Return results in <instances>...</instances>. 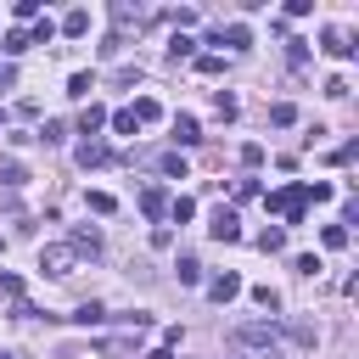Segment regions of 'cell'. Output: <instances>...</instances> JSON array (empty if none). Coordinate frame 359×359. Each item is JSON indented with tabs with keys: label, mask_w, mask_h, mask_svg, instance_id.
Returning a JSON list of instances; mask_svg holds the SVG:
<instances>
[{
	"label": "cell",
	"mask_w": 359,
	"mask_h": 359,
	"mask_svg": "<svg viewBox=\"0 0 359 359\" xmlns=\"http://www.w3.org/2000/svg\"><path fill=\"white\" fill-rule=\"evenodd\" d=\"M258 359H269V353H258Z\"/></svg>",
	"instance_id": "41"
},
{
	"label": "cell",
	"mask_w": 359,
	"mask_h": 359,
	"mask_svg": "<svg viewBox=\"0 0 359 359\" xmlns=\"http://www.w3.org/2000/svg\"><path fill=\"white\" fill-rule=\"evenodd\" d=\"M320 241H325V247H348V230H342V224H325V236H320Z\"/></svg>",
	"instance_id": "34"
},
{
	"label": "cell",
	"mask_w": 359,
	"mask_h": 359,
	"mask_svg": "<svg viewBox=\"0 0 359 359\" xmlns=\"http://www.w3.org/2000/svg\"><path fill=\"white\" fill-rule=\"evenodd\" d=\"M50 39H56V22H50V17H39V22L28 28V45H50Z\"/></svg>",
	"instance_id": "17"
},
{
	"label": "cell",
	"mask_w": 359,
	"mask_h": 359,
	"mask_svg": "<svg viewBox=\"0 0 359 359\" xmlns=\"http://www.w3.org/2000/svg\"><path fill=\"white\" fill-rule=\"evenodd\" d=\"M208 297H213V303L241 297V275H230V269H224V275H213V280H208Z\"/></svg>",
	"instance_id": "5"
},
{
	"label": "cell",
	"mask_w": 359,
	"mask_h": 359,
	"mask_svg": "<svg viewBox=\"0 0 359 359\" xmlns=\"http://www.w3.org/2000/svg\"><path fill=\"white\" fill-rule=\"evenodd\" d=\"M129 118H135V123H157V118H163V107H157L151 95H140V101L129 107Z\"/></svg>",
	"instance_id": "13"
},
{
	"label": "cell",
	"mask_w": 359,
	"mask_h": 359,
	"mask_svg": "<svg viewBox=\"0 0 359 359\" xmlns=\"http://www.w3.org/2000/svg\"><path fill=\"white\" fill-rule=\"evenodd\" d=\"M90 90H95V79H90V73H73V79H67V95H79V101H84Z\"/></svg>",
	"instance_id": "26"
},
{
	"label": "cell",
	"mask_w": 359,
	"mask_h": 359,
	"mask_svg": "<svg viewBox=\"0 0 359 359\" xmlns=\"http://www.w3.org/2000/svg\"><path fill=\"white\" fill-rule=\"evenodd\" d=\"M39 269H45V275H56V280H62V275H73V247H67V241L39 247Z\"/></svg>",
	"instance_id": "3"
},
{
	"label": "cell",
	"mask_w": 359,
	"mask_h": 359,
	"mask_svg": "<svg viewBox=\"0 0 359 359\" xmlns=\"http://www.w3.org/2000/svg\"><path fill=\"white\" fill-rule=\"evenodd\" d=\"M174 269H180V280H185V286H196V280H202V264H196L191 252H180V264H174Z\"/></svg>",
	"instance_id": "22"
},
{
	"label": "cell",
	"mask_w": 359,
	"mask_h": 359,
	"mask_svg": "<svg viewBox=\"0 0 359 359\" xmlns=\"http://www.w3.org/2000/svg\"><path fill=\"white\" fill-rule=\"evenodd\" d=\"M146 359H174V348H151V353H146Z\"/></svg>",
	"instance_id": "40"
},
{
	"label": "cell",
	"mask_w": 359,
	"mask_h": 359,
	"mask_svg": "<svg viewBox=\"0 0 359 359\" xmlns=\"http://www.w3.org/2000/svg\"><path fill=\"white\" fill-rule=\"evenodd\" d=\"M67 320H73V325H101V320H107V309H101V303H79Z\"/></svg>",
	"instance_id": "14"
},
{
	"label": "cell",
	"mask_w": 359,
	"mask_h": 359,
	"mask_svg": "<svg viewBox=\"0 0 359 359\" xmlns=\"http://www.w3.org/2000/svg\"><path fill=\"white\" fill-rule=\"evenodd\" d=\"M353 157H359V140H348V146H337V151H331V163H353Z\"/></svg>",
	"instance_id": "36"
},
{
	"label": "cell",
	"mask_w": 359,
	"mask_h": 359,
	"mask_svg": "<svg viewBox=\"0 0 359 359\" xmlns=\"http://www.w3.org/2000/svg\"><path fill=\"white\" fill-rule=\"evenodd\" d=\"M213 112L230 123V118H236V95H224V90H219V95H213Z\"/></svg>",
	"instance_id": "29"
},
{
	"label": "cell",
	"mask_w": 359,
	"mask_h": 359,
	"mask_svg": "<svg viewBox=\"0 0 359 359\" xmlns=\"http://www.w3.org/2000/svg\"><path fill=\"white\" fill-rule=\"evenodd\" d=\"M11 79H17V73H11V67H0V90H11Z\"/></svg>",
	"instance_id": "39"
},
{
	"label": "cell",
	"mask_w": 359,
	"mask_h": 359,
	"mask_svg": "<svg viewBox=\"0 0 359 359\" xmlns=\"http://www.w3.org/2000/svg\"><path fill=\"white\" fill-rule=\"evenodd\" d=\"M101 129H107V107H101V101H90V107L79 112V135H90V140H95Z\"/></svg>",
	"instance_id": "7"
},
{
	"label": "cell",
	"mask_w": 359,
	"mask_h": 359,
	"mask_svg": "<svg viewBox=\"0 0 359 359\" xmlns=\"http://www.w3.org/2000/svg\"><path fill=\"white\" fill-rule=\"evenodd\" d=\"M286 337H292L297 348H314V342H320V331H314L309 320H292V325H286Z\"/></svg>",
	"instance_id": "15"
},
{
	"label": "cell",
	"mask_w": 359,
	"mask_h": 359,
	"mask_svg": "<svg viewBox=\"0 0 359 359\" xmlns=\"http://www.w3.org/2000/svg\"><path fill=\"white\" fill-rule=\"evenodd\" d=\"M213 45H230V50H247V45H252V28H247V22H230V28H219V34H213Z\"/></svg>",
	"instance_id": "6"
},
{
	"label": "cell",
	"mask_w": 359,
	"mask_h": 359,
	"mask_svg": "<svg viewBox=\"0 0 359 359\" xmlns=\"http://www.w3.org/2000/svg\"><path fill=\"white\" fill-rule=\"evenodd\" d=\"M269 123H275V129L297 123V107H292V101H275V107H269Z\"/></svg>",
	"instance_id": "19"
},
{
	"label": "cell",
	"mask_w": 359,
	"mask_h": 359,
	"mask_svg": "<svg viewBox=\"0 0 359 359\" xmlns=\"http://www.w3.org/2000/svg\"><path fill=\"white\" fill-rule=\"evenodd\" d=\"M39 140H45V146H62V140H67V123H56V118H50V123L39 129Z\"/></svg>",
	"instance_id": "27"
},
{
	"label": "cell",
	"mask_w": 359,
	"mask_h": 359,
	"mask_svg": "<svg viewBox=\"0 0 359 359\" xmlns=\"http://www.w3.org/2000/svg\"><path fill=\"white\" fill-rule=\"evenodd\" d=\"M79 163H84V168H101V163H112V146H107V140H84V146H79Z\"/></svg>",
	"instance_id": "11"
},
{
	"label": "cell",
	"mask_w": 359,
	"mask_h": 359,
	"mask_svg": "<svg viewBox=\"0 0 359 359\" xmlns=\"http://www.w3.org/2000/svg\"><path fill=\"white\" fill-rule=\"evenodd\" d=\"M241 163H247V168H258V163H264V146H258V140H247V146H241Z\"/></svg>",
	"instance_id": "32"
},
{
	"label": "cell",
	"mask_w": 359,
	"mask_h": 359,
	"mask_svg": "<svg viewBox=\"0 0 359 359\" xmlns=\"http://www.w3.org/2000/svg\"><path fill=\"white\" fill-rule=\"evenodd\" d=\"M0 297H22V280L17 275H0Z\"/></svg>",
	"instance_id": "38"
},
{
	"label": "cell",
	"mask_w": 359,
	"mask_h": 359,
	"mask_svg": "<svg viewBox=\"0 0 359 359\" xmlns=\"http://www.w3.org/2000/svg\"><path fill=\"white\" fill-rule=\"evenodd\" d=\"M157 168H163L168 180H185V157H180V151H163V157H157Z\"/></svg>",
	"instance_id": "20"
},
{
	"label": "cell",
	"mask_w": 359,
	"mask_h": 359,
	"mask_svg": "<svg viewBox=\"0 0 359 359\" xmlns=\"http://www.w3.org/2000/svg\"><path fill=\"white\" fill-rule=\"evenodd\" d=\"M320 45H325V50H331V56H342V62H348V56H353V50H359V45H353V39H348V34H342V28H325V34H320Z\"/></svg>",
	"instance_id": "10"
},
{
	"label": "cell",
	"mask_w": 359,
	"mask_h": 359,
	"mask_svg": "<svg viewBox=\"0 0 359 359\" xmlns=\"http://www.w3.org/2000/svg\"><path fill=\"white\" fill-rule=\"evenodd\" d=\"M269 213H280L286 224H303V208H309V185H286V191H269L264 196Z\"/></svg>",
	"instance_id": "1"
},
{
	"label": "cell",
	"mask_w": 359,
	"mask_h": 359,
	"mask_svg": "<svg viewBox=\"0 0 359 359\" xmlns=\"http://www.w3.org/2000/svg\"><path fill=\"white\" fill-rule=\"evenodd\" d=\"M67 247H73V258H101V236L95 230H73Z\"/></svg>",
	"instance_id": "12"
},
{
	"label": "cell",
	"mask_w": 359,
	"mask_h": 359,
	"mask_svg": "<svg viewBox=\"0 0 359 359\" xmlns=\"http://www.w3.org/2000/svg\"><path fill=\"white\" fill-rule=\"evenodd\" d=\"M258 247H264V252H280V247H286V230H264Z\"/></svg>",
	"instance_id": "30"
},
{
	"label": "cell",
	"mask_w": 359,
	"mask_h": 359,
	"mask_svg": "<svg viewBox=\"0 0 359 359\" xmlns=\"http://www.w3.org/2000/svg\"><path fill=\"white\" fill-rule=\"evenodd\" d=\"M196 67H202V73H224V56H213V50H208V56H196Z\"/></svg>",
	"instance_id": "35"
},
{
	"label": "cell",
	"mask_w": 359,
	"mask_h": 359,
	"mask_svg": "<svg viewBox=\"0 0 359 359\" xmlns=\"http://www.w3.org/2000/svg\"><path fill=\"white\" fill-rule=\"evenodd\" d=\"M208 236H213V241H236V236H241L236 208H219V213H213V224H208Z\"/></svg>",
	"instance_id": "4"
},
{
	"label": "cell",
	"mask_w": 359,
	"mask_h": 359,
	"mask_svg": "<svg viewBox=\"0 0 359 359\" xmlns=\"http://www.w3.org/2000/svg\"><path fill=\"white\" fill-rule=\"evenodd\" d=\"M11 17H17V22H39V0H17Z\"/></svg>",
	"instance_id": "25"
},
{
	"label": "cell",
	"mask_w": 359,
	"mask_h": 359,
	"mask_svg": "<svg viewBox=\"0 0 359 359\" xmlns=\"http://www.w3.org/2000/svg\"><path fill=\"white\" fill-rule=\"evenodd\" d=\"M112 208H118V202H112L107 191H90V213H112Z\"/></svg>",
	"instance_id": "33"
},
{
	"label": "cell",
	"mask_w": 359,
	"mask_h": 359,
	"mask_svg": "<svg viewBox=\"0 0 359 359\" xmlns=\"http://www.w3.org/2000/svg\"><path fill=\"white\" fill-rule=\"evenodd\" d=\"M252 303H258V309H269V314H275V309H280V292H275V286H252Z\"/></svg>",
	"instance_id": "23"
},
{
	"label": "cell",
	"mask_w": 359,
	"mask_h": 359,
	"mask_svg": "<svg viewBox=\"0 0 359 359\" xmlns=\"http://www.w3.org/2000/svg\"><path fill=\"white\" fill-rule=\"evenodd\" d=\"M230 342H236V348H264V353H275V320H247V325L230 331Z\"/></svg>",
	"instance_id": "2"
},
{
	"label": "cell",
	"mask_w": 359,
	"mask_h": 359,
	"mask_svg": "<svg viewBox=\"0 0 359 359\" xmlns=\"http://www.w3.org/2000/svg\"><path fill=\"white\" fill-rule=\"evenodd\" d=\"M56 34H67V39H79V34H90V11L84 6H73L62 22H56Z\"/></svg>",
	"instance_id": "9"
},
{
	"label": "cell",
	"mask_w": 359,
	"mask_h": 359,
	"mask_svg": "<svg viewBox=\"0 0 359 359\" xmlns=\"http://www.w3.org/2000/svg\"><path fill=\"white\" fill-rule=\"evenodd\" d=\"M191 213H196V202H191V196H168V219H174V224H185Z\"/></svg>",
	"instance_id": "21"
},
{
	"label": "cell",
	"mask_w": 359,
	"mask_h": 359,
	"mask_svg": "<svg viewBox=\"0 0 359 359\" xmlns=\"http://www.w3.org/2000/svg\"><path fill=\"white\" fill-rule=\"evenodd\" d=\"M292 269H297V275H320V258H314V252H303V258H297Z\"/></svg>",
	"instance_id": "37"
},
{
	"label": "cell",
	"mask_w": 359,
	"mask_h": 359,
	"mask_svg": "<svg viewBox=\"0 0 359 359\" xmlns=\"http://www.w3.org/2000/svg\"><path fill=\"white\" fill-rule=\"evenodd\" d=\"M28 174H22V163H11V157H0V185H22Z\"/></svg>",
	"instance_id": "24"
},
{
	"label": "cell",
	"mask_w": 359,
	"mask_h": 359,
	"mask_svg": "<svg viewBox=\"0 0 359 359\" xmlns=\"http://www.w3.org/2000/svg\"><path fill=\"white\" fill-rule=\"evenodd\" d=\"M0 50H6V56H22V50H28V28H11V34L0 39Z\"/></svg>",
	"instance_id": "18"
},
{
	"label": "cell",
	"mask_w": 359,
	"mask_h": 359,
	"mask_svg": "<svg viewBox=\"0 0 359 359\" xmlns=\"http://www.w3.org/2000/svg\"><path fill=\"white\" fill-rule=\"evenodd\" d=\"M112 129H118V135H135L140 123H135V118H129V107H123V112H112Z\"/></svg>",
	"instance_id": "31"
},
{
	"label": "cell",
	"mask_w": 359,
	"mask_h": 359,
	"mask_svg": "<svg viewBox=\"0 0 359 359\" xmlns=\"http://www.w3.org/2000/svg\"><path fill=\"white\" fill-rule=\"evenodd\" d=\"M191 50H196V39H185V34H174V39H168V56H174V62H180V56H191Z\"/></svg>",
	"instance_id": "28"
},
{
	"label": "cell",
	"mask_w": 359,
	"mask_h": 359,
	"mask_svg": "<svg viewBox=\"0 0 359 359\" xmlns=\"http://www.w3.org/2000/svg\"><path fill=\"white\" fill-rule=\"evenodd\" d=\"M174 140H180V146H196V140H202L196 118H174Z\"/></svg>",
	"instance_id": "16"
},
{
	"label": "cell",
	"mask_w": 359,
	"mask_h": 359,
	"mask_svg": "<svg viewBox=\"0 0 359 359\" xmlns=\"http://www.w3.org/2000/svg\"><path fill=\"white\" fill-rule=\"evenodd\" d=\"M140 213H146V219H163V213H168V191H163V185H146V191H140Z\"/></svg>",
	"instance_id": "8"
}]
</instances>
